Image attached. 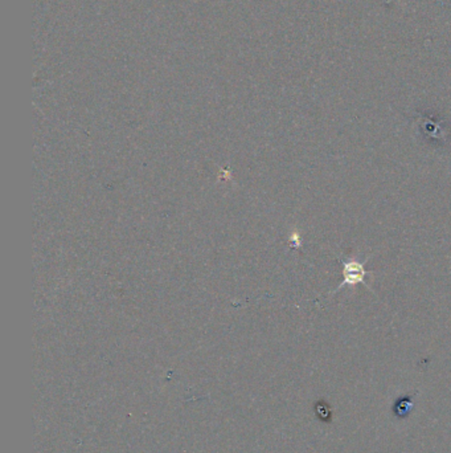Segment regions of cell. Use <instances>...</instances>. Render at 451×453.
I'll return each instance as SVG.
<instances>
[{
    "label": "cell",
    "instance_id": "obj_1",
    "mask_svg": "<svg viewBox=\"0 0 451 453\" xmlns=\"http://www.w3.org/2000/svg\"><path fill=\"white\" fill-rule=\"evenodd\" d=\"M368 272L364 269V265L359 262H344V269H343V276H344V281L341 282L339 289L344 285H353L358 282L365 284V277Z\"/></svg>",
    "mask_w": 451,
    "mask_h": 453
}]
</instances>
